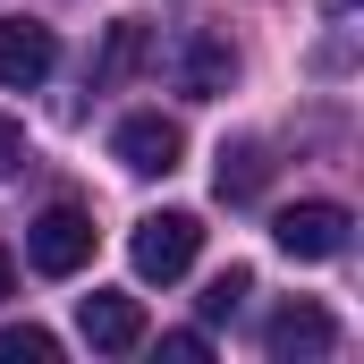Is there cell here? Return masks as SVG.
Wrapping results in <instances>:
<instances>
[{"instance_id": "cell-1", "label": "cell", "mask_w": 364, "mask_h": 364, "mask_svg": "<svg viewBox=\"0 0 364 364\" xmlns=\"http://www.w3.org/2000/svg\"><path fill=\"white\" fill-rule=\"evenodd\" d=\"M195 255H203V220H195V212H144L136 237H127L136 279H178Z\"/></svg>"}, {"instance_id": "cell-2", "label": "cell", "mask_w": 364, "mask_h": 364, "mask_svg": "<svg viewBox=\"0 0 364 364\" xmlns=\"http://www.w3.org/2000/svg\"><path fill=\"white\" fill-rule=\"evenodd\" d=\"M161 68H170V85L186 102H212V93L237 85V51H229V34H212V26H186L178 43L161 51Z\"/></svg>"}, {"instance_id": "cell-3", "label": "cell", "mask_w": 364, "mask_h": 364, "mask_svg": "<svg viewBox=\"0 0 364 364\" xmlns=\"http://www.w3.org/2000/svg\"><path fill=\"white\" fill-rule=\"evenodd\" d=\"M279 255L288 263H331V255H348V237H356V212L348 203H288L272 220Z\"/></svg>"}, {"instance_id": "cell-4", "label": "cell", "mask_w": 364, "mask_h": 364, "mask_svg": "<svg viewBox=\"0 0 364 364\" xmlns=\"http://www.w3.org/2000/svg\"><path fill=\"white\" fill-rule=\"evenodd\" d=\"M110 153H119V170H136V178H170L186 161V127L161 119V110H127V119L110 127Z\"/></svg>"}, {"instance_id": "cell-5", "label": "cell", "mask_w": 364, "mask_h": 364, "mask_svg": "<svg viewBox=\"0 0 364 364\" xmlns=\"http://www.w3.org/2000/svg\"><path fill=\"white\" fill-rule=\"evenodd\" d=\"M93 212H77V203H51L34 229H26V263L34 272H51V279H68V272H85L93 263Z\"/></svg>"}, {"instance_id": "cell-6", "label": "cell", "mask_w": 364, "mask_h": 364, "mask_svg": "<svg viewBox=\"0 0 364 364\" xmlns=\"http://www.w3.org/2000/svg\"><path fill=\"white\" fill-rule=\"evenodd\" d=\"M263 348L272 364H314L339 348V322H331V305H314V296H288L272 322H263Z\"/></svg>"}, {"instance_id": "cell-7", "label": "cell", "mask_w": 364, "mask_h": 364, "mask_svg": "<svg viewBox=\"0 0 364 364\" xmlns=\"http://www.w3.org/2000/svg\"><path fill=\"white\" fill-rule=\"evenodd\" d=\"M51 68H60V34H51L43 17H0V85L34 93Z\"/></svg>"}, {"instance_id": "cell-8", "label": "cell", "mask_w": 364, "mask_h": 364, "mask_svg": "<svg viewBox=\"0 0 364 364\" xmlns=\"http://www.w3.org/2000/svg\"><path fill=\"white\" fill-rule=\"evenodd\" d=\"M77 331L102 356H127V348H144V305L127 288H93V296H77Z\"/></svg>"}, {"instance_id": "cell-9", "label": "cell", "mask_w": 364, "mask_h": 364, "mask_svg": "<svg viewBox=\"0 0 364 364\" xmlns=\"http://www.w3.org/2000/svg\"><path fill=\"white\" fill-rule=\"evenodd\" d=\"M263 186H272V153H263L255 136L220 144V170H212V195H220V203H255Z\"/></svg>"}, {"instance_id": "cell-10", "label": "cell", "mask_w": 364, "mask_h": 364, "mask_svg": "<svg viewBox=\"0 0 364 364\" xmlns=\"http://www.w3.org/2000/svg\"><path fill=\"white\" fill-rule=\"evenodd\" d=\"M144 51H153V34H144L136 17H119L110 43H102V60H93V85H127V77L144 68Z\"/></svg>"}, {"instance_id": "cell-11", "label": "cell", "mask_w": 364, "mask_h": 364, "mask_svg": "<svg viewBox=\"0 0 364 364\" xmlns=\"http://www.w3.org/2000/svg\"><path fill=\"white\" fill-rule=\"evenodd\" d=\"M246 296H255V272H246V263H229V272L212 279V288H203L195 305H203V322H229V314H237Z\"/></svg>"}, {"instance_id": "cell-12", "label": "cell", "mask_w": 364, "mask_h": 364, "mask_svg": "<svg viewBox=\"0 0 364 364\" xmlns=\"http://www.w3.org/2000/svg\"><path fill=\"white\" fill-rule=\"evenodd\" d=\"M0 364H60V339L34 331V322H9L0 331Z\"/></svg>"}, {"instance_id": "cell-13", "label": "cell", "mask_w": 364, "mask_h": 364, "mask_svg": "<svg viewBox=\"0 0 364 364\" xmlns=\"http://www.w3.org/2000/svg\"><path fill=\"white\" fill-rule=\"evenodd\" d=\"M161 356H170V364H203V356H212V339H203V331H170Z\"/></svg>"}, {"instance_id": "cell-14", "label": "cell", "mask_w": 364, "mask_h": 364, "mask_svg": "<svg viewBox=\"0 0 364 364\" xmlns=\"http://www.w3.org/2000/svg\"><path fill=\"white\" fill-rule=\"evenodd\" d=\"M17 170H26V127L0 119V178H17Z\"/></svg>"}, {"instance_id": "cell-15", "label": "cell", "mask_w": 364, "mask_h": 364, "mask_svg": "<svg viewBox=\"0 0 364 364\" xmlns=\"http://www.w3.org/2000/svg\"><path fill=\"white\" fill-rule=\"evenodd\" d=\"M9 288H17V263H9V246H0V305H9Z\"/></svg>"}, {"instance_id": "cell-16", "label": "cell", "mask_w": 364, "mask_h": 364, "mask_svg": "<svg viewBox=\"0 0 364 364\" xmlns=\"http://www.w3.org/2000/svg\"><path fill=\"white\" fill-rule=\"evenodd\" d=\"M322 9H331V17H348V9H356V0H322Z\"/></svg>"}]
</instances>
